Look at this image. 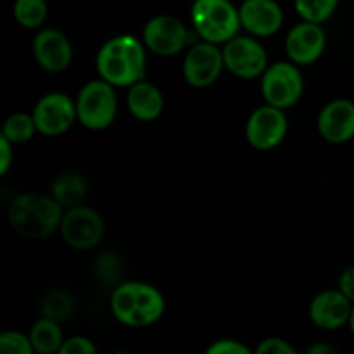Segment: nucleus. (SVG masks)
I'll list each match as a JSON object with an SVG mask.
<instances>
[{"instance_id": "nucleus-12", "label": "nucleus", "mask_w": 354, "mask_h": 354, "mask_svg": "<svg viewBox=\"0 0 354 354\" xmlns=\"http://www.w3.org/2000/svg\"><path fill=\"white\" fill-rule=\"evenodd\" d=\"M289 131L286 111L265 104L256 107L245 123V138L256 151H272L277 149Z\"/></svg>"}, {"instance_id": "nucleus-27", "label": "nucleus", "mask_w": 354, "mask_h": 354, "mask_svg": "<svg viewBox=\"0 0 354 354\" xmlns=\"http://www.w3.org/2000/svg\"><path fill=\"white\" fill-rule=\"evenodd\" d=\"M254 354H303L282 337H266L254 348Z\"/></svg>"}, {"instance_id": "nucleus-2", "label": "nucleus", "mask_w": 354, "mask_h": 354, "mask_svg": "<svg viewBox=\"0 0 354 354\" xmlns=\"http://www.w3.org/2000/svg\"><path fill=\"white\" fill-rule=\"evenodd\" d=\"M64 211V207L50 194L23 192L14 197L9 204L7 221L21 237L40 241L61 227Z\"/></svg>"}, {"instance_id": "nucleus-26", "label": "nucleus", "mask_w": 354, "mask_h": 354, "mask_svg": "<svg viewBox=\"0 0 354 354\" xmlns=\"http://www.w3.org/2000/svg\"><path fill=\"white\" fill-rule=\"evenodd\" d=\"M0 354H37L30 335L19 330H6L0 334Z\"/></svg>"}, {"instance_id": "nucleus-19", "label": "nucleus", "mask_w": 354, "mask_h": 354, "mask_svg": "<svg viewBox=\"0 0 354 354\" xmlns=\"http://www.w3.org/2000/svg\"><path fill=\"white\" fill-rule=\"evenodd\" d=\"M50 196L64 209L82 206L83 201L88 196V182H86V178L82 173L66 171L52 182Z\"/></svg>"}, {"instance_id": "nucleus-34", "label": "nucleus", "mask_w": 354, "mask_h": 354, "mask_svg": "<svg viewBox=\"0 0 354 354\" xmlns=\"http://www.w3.org/2000/svg\"><path fill=\"white\" fill-rule=\"evenodd\" d=\"M113 354H130L128 351H123V349H120V351H116V353H113Z\"/></svg>"}, {"instance_id": "nucleus-6", "label": "nucleus", "mask_w": 354, "mask_h": 354, "mask_svg": "<svg viewBox=\"0 0 354 354\" xmlns=\"http://www.w3.org/2000/svg\"><path fill=\"white\" fill-rule=\"evenodd\" d=\"M261 93L265 102L279 109L296 106L304 93V76L292 61L273 62L261 76Z\"/></svg>"}, {"instance_id": "nucleus-22", "label": "nucleus", "mask_w": 354, "mask_h": 354, "mask_svg": "<svg viewBox=\"0 0 354 354\" xmlns=\"http://www.w3.org/2000/svg\"><path fill=\"white\" fill-rule=\"evenodd\" d=\"M37 124H35L33 114L28 113H14L3 121L2 124V137L12 142L14 145L26 144L37 133Z\"/></svg>"}, {"instance_id": "nucleus-28", "label": "nucleus", "mask_w": 354, "mask_h": 354, "mask_svg": "<svg viewBox=\"0 0 354 354\" xmlns=\"http://www.w3.org/2000/svg\"><path fill=\"white\" fill-rule=\"evenodd\" d=\"M57 354H99L95 342L85 335H73L66 339Z\"/></svg>"}, {"instance_id": "nucleus-13", "label": "nucleus", "mask_w": 354, "mask_h": 354, "mask_svg": "<svg viewBox=\"0 0 354 354\" xmlns=\"http://www.w3.org/2000/svg\"><path fill=\"white\" fill-rule=\"evenodd\" d=\"M286 54L289 61L297 66H308L317 62L327 48V35L322 24L303 23L290 28L286 37Z\"/></svg>"}, {"instance_id": "nucleus-30", "label": "nucleus", "mask_w": 354, "mask_h": 354, "mask_svg": "<svg viewBox=\"0 0 354 354\" xmlns=\"http://www.w3.org/2000/svg\"><path fill=\"white\" fill-rule=\"evenodd\" d=\"M14 161V144L0 135V175H7Z\"/></svg>"}, {"instance_id": "nucleus-9", "label": "nucleus", "mask_w": 354, "mask_h": 354, "mask_svg": "<svg viewBox=\"0 0 354 354\" xmlns=\"http://www.w3.org/2000/svg\"><path fill=\"white\" fill-rule=\"evenodd\" d=\"M225 69L241 80L261 78L268 68V54L254 37H235L223 45Z\"/></svg>"}, {"instance_id": "nucleus-14", "label": "nucleus", "mask_w": 354, "mask_h": 354, "mask_svg": "<svg viewBox=\"0 0 354 354\" xmlns=\"http://www.w3.org/2000/svg\"><path fill=\"white\" fill-rule=\"evenodd\" d=\"M73 45L62 31L55 28L40 30L33 38V55L47 73H62L73 62Z\"/></svg>"}, {"instance_id": "nucleus-35", "label": "nucleus", "mask_w": 354, "mask_h": 354, "mask_svg": "<svg viewBox=\"0 0 354 354\" xmlns=\"http://www.w3.org/2000/svg\"><path fill=\"white\" fill-rule=\"evenodd\" d=\"M142 354H152V353H142Z\"/></svg>"}, {"instance_id": "nucleus-10", "label": "nucleus", "mask_w": 354, "mask_h": 354, "mask_svg": "<svg viewBox=\"0 0 354 354\" xmlns=\"http://www.w3.org/2000/svg\"><path fill=\"white\" fill-rule=\"evenodd\" d=\"M225 69L223 50L209 41H196L183 57L182 73L185 82L194 88H207L220 80Z\"/></svg>"}, {"instance_id": "nucleus-33", "label": "nucleus", "mask_w": 354, "mask_h": 354, "mask_svg": "<svg viewBox=\"0 0 354 354\" xmlns=\"http://www.w3.org/2000/svg\"><path fill=\"white\" fill-rule=\"evenodd\" d=\"M349 330H351V334L354 335V306H353V311H351V318H349V324H348Z\"/></svg>"}, {"instance_id": "nucleus-1", "label": "nucleus", "mask_w": 354, "mask_h": 354, "mask_svg": "<svg viewBox=\"0 0 354 354\" xmlns=\"http://www.w3.org/2000/svg\"><path fill=\"white\" fill-rule=\"evenodd\" d=\"M147 47L135 35H118L99 48L95 57L99 78L113 86L130 88L147 75Z\"/></svg>"}, {"instance_id": "nucleus-17", "label": "nucleus", "mask_w": 354, "mask_h": 354, "mask_svg": "<svg viewBox=\"0 0 354 354\" xmlns=\"http://www.w3.org/2000/svg\"><path fill=\"white\" fill-rule=\"evenodd\" d=\"M239 16L242 28L258 38L273 37L283 24V10L275 0H244Z\"/></svg>"}, {"instance_id": "nucleus-20", "label": "nucleus", "mask_w": 354, "mask_h": 354, "mask_svg": "<svg viewBox=\"0 0 354 354\" xmlns=\"http://www.w3.org/2000/svg\"><path fill=\"white\" fill-rule=\"evenodd\" d=\"M28 335L37 354H57L66 341L61 324L47 317L38 318Z\"/></svg>"}, {"instance_id": "nucleus-21", "label": "nucleus", "mask_w": 354, "mask_h": 354, "mask_svg": "<svg viewBox=\"0 0 354 354\" xmlns=\"http://www.w3.org/2000/svg\"><path fill=\"white\" fill-rule=\"evenodd\" d=\"M40 310L41 317H47L50 320L62 324V322L69 320L73 317V313H75V297H73L71 292H68L64 289H52L41 299Z\"/></svg>"}, {"instance_id": "nucleus-31", "label": "nucleus", "mask_w": 354, "mask_h": 354, "mask_svg": "<svg viewBox=\"0 0 354 354\" xmlns=\"http://www.w3.org/2000/svg\"><path fill=\"white\" fill-rule=\"evenodd\" d=\"M339 290L354 303V266H349L339 277Z\"/></svg>"}, {"instance_id": "nucleus-3", "label": "nucleus", "mask_w": 354, "mask_h": 354, "mask_svg": "<svg viewBox=\"0 0 354 354\" xmlns=\"http://www.w3.org/2000/svg\"><path fill=\"white\" fill-rule=\"evenodd\" d=\"M165 311V296L152 283L121 282L111 294V313L124 327H151L161 320Z\"/></svg>"}, {"instance_id": "nucleus-24", "label": "nucleus", "mask_w": 354, "mask_h": 354, "mask_svg": "<svg viewBox=\"0 0 354 354\" xmlns=\"http://www.w3.org/2000/svg\"><path fill=\"white\" fill-rule=\"evenodd\" d=\"M14 17L28 30L40 28L47 19V2L45 0H16Z\"/></svg>"}, {"instance_id": "nucleus-16", "label": "nucleus", "mask_w": 354, "mask_h": 354, "mask_svg": "<svg viewBox=\"0 0 354 354\" xmlns=\"http://www.w3.org/2000/svg\"><path fill=\"white\" fill-rule=\"evenodd\" d=\"M318 133L330 144H346L354 138V102L349 99L330 100L322 107L317 120Z\"/></svg>"}, {"instance_id": "nucleus-7", "label": "nucleus", "mask_w": 354, "mask_h": 354, "mask_svg": "<svg viewBox=\"0 0 354 354\" xmlns=\"http://www.w3.org/2000/svg\"><path fill=\"white\" fill-rule=\"evenodd\" d=\"M61 237L76 251H90L100 244L106 234V223L93 207L76 206L64 211L61 221Z\"/></svg>"}, {"instance_id": "nucleus-18", "label": "nucleus", "mask_w": 354, "mask_h": 354, "mask_svg": "<svg viewBox=\"0 0 354 354\" xmlns=\"http://www.w3.org/2000/svg\"><path fill=\"white\" fill-rule=\"evenodd\" d=\"M127 106L135 120L151 123L158 120L165 111V95L154 83L140 80L128 88Z\"/></svg>"}, {"instance_id": "nucleus-4", "label": "nucleus", "mask_w": 354, "mask_h": 354, "mask_svg": "<svg viewBox=\"0 0 354 354\" xmlns=\"http://www.w3.org/2000/svg\"><path fill=\"white\" fill-rule=\"evenodd\" d=\"M190 19L197 37L214 45H225L242 28L239 9L230 0H194Z\"/></svg>"}, {"instance_id": "nucleus-32", "label": "nucleus", "mask_w": 354, "mask_h": 354, "mask_svg": "<svg viewBox=\"0 0 354 354\" xmlns=\"http://www.w3.org/2000/svg\"><path fill=\"white\" fill-rule=\"evenodd\" d=\"M303 354H339V349L327 341H317L308 346Z\"/></svg>"}, {"instance_id": "nucleus-15", "label": "nucleus", "mask_w": 354, "mask_h": 354, "mask_svg": "<svg viewBox=\"0 0 354 354\" xmlns=\"http://www.w3.org/2000/svg\"><path fill=\"white\" fill-rule=\"evenodd\" d=\"M354 303L339 289H327L318 292L310 303V320L322 330H339L349 324Z\"/></svg>"}, {"instance_id": "nucleus-25", "label": "nucleus", "mask_w": 354, "mask_h": 354, "mask_svg": "<svg viewBox=\"0 0 354 354\" xmlns=\"http://www.w3.org/2000/svg\"><path fill=\"white\" fill-rule=\"evenodd\" d=\"M339 6V0H294L296 12L303 21L322 24L332 17Z\"/></svg>"}, {"instance_id": "nucleus-11", "label": "nucleus", "mask_w": 354, "mask_h": 354, "mask_svg": "<svg viewBox=\"0 0 354 354\" xmlns=\"http://www.w3.org/2000/svg\"><path fill=\"white\" fill-rule=\"evenodd\" d=\"M33 120L38 133L45 137H61L78 120L76 100L64 92H48L33 107Z\"/></svg>"}, {"instance_id": "nucleus-23", "label": "nucleus", "mask_w": 354, "mask_h": 354, "mask_svg": "<svg viewBox=\"0 0 354 354\" xmlns=\"http://www.w3.org/2000/svg\"><path fill=\"white\" fill-rule=\"evenodd\" d=\"M123 261L116 251H104L93 261V273L102 286H120Z\"/></svg>"}, {"instance_id": "nucleus-5", "label": "nucleus", "mask_w": 354, "mask_h": 354, "mask_svg": "<svg viewBox=\"0 0 354 354\" xmlns=\"http://www.w3.org/2000/svg\"><path fill=\"white\" fill-rule=\"evenodd\" d=\"M76 114L85 128L100 131L114 123L118 114L116 86L106 80H90L82 86L76 97Z\"/></svg>"}, {"instance_id": "nucleus-8", "label": "nucleus", "mask_w": 354, "mask_h": 354, "mask_svg": "<svg viewBox=\"0 0 354 354\" xmlns=\"http://www.w3.org/2000/svg\"><path fill=\"white\" fill-rule=\"evenodd\" d=\"M192 33L175 16H156L145 23L142 41L152 54L159 57H173L192 44Z\"/></svg>"}, {"instance_id": "nucleus-29", "label": "nucleus", "mask_w": 354, "mask_h": 354, "mask_svg": "<svg viewBox=\"0 0 354 354\" xmlns=\"http://www.w3.org/2000/svg\"><path fill=\"white\" fill-rule=\"evenodd\" d=\"M204 354H254V349L235 339H220L207 346Z\"/></svg>"}]
</instances>
